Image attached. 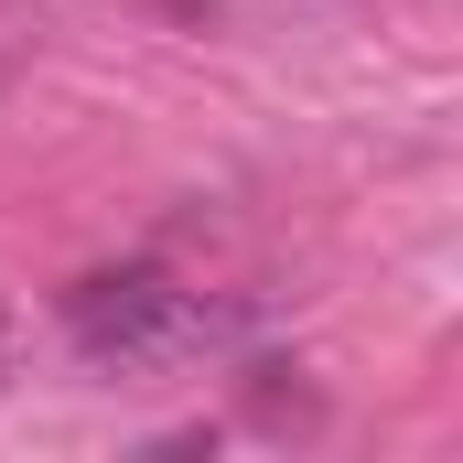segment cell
Instances as JSON below:
<instances>
[{"label": "cell", "mask_w": 463, "mask_h": 463, "mask_svg": "<svg viewBox=\"0 0 463 463\" xmlns=\"http://www.w3.org/2000/svg\"><path fill=\"white\" fill-rule=\"evenodd\" d=\"M194 291L173 280V269H151V259H118V269H87L76 291H65V345L87 355V366H151V355L194 345Z\"/></svg>", "instance_id": "obj_1"}, {"label": "cell", "mask_w": 463, "mask_h": 463, "mask_svg": "<svg viewBox=\"0 0 463 463\" xmlns=\"http://www.w3.org/2000/svg\"><path fill=\"white\" fill-rule=\"evenodd\" d=\"M11 377H22V313L0 302V399H11Z\"/></svg>", "instance_id": "obj_2"}]
</instances>
